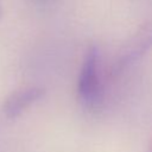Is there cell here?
Listing matches in <instances>:
<instances>
[{
  "label": "cell",
  "mask_w": 152,
  "mask_h": 152,
  "mask_svg": "<svg viewBox=\"0 0 152 152\" xmlns=\"http://www.w3.org/2000/svg\"><path fill=\"white\" fill-rule=\"evenodd\" d=\"M152 49V20L139 27L129 39L122 45L116 63L114 65V72H121L125 68L129 66L145 53Z\"/></svg>",
  "instance_id": "2"
},
{
  "label": "cell",
  "mask_w": 152,
  "mask_h": 152,
  "mask_svg": "<svg viewBox=\"0 0 152 152\" xmlns=\"http://www.w3.org/2000/svg\"><path fill=\"white\" fill-rule=\"evenodd\" d=\"M45 95V89L38 86L26 87L8 95L2 104V112L8 119H17L28 107L38 102Z\"/></svg>",
  "instance_id": "3"
},
{
  "label": "cell",
  "mask_w": 152,
  "mask_h": 152,
  "mask_svg": "<svg viewBox=\"0 0 152 152\" xmlns=\"http://www.w3.org/2000/svg\"><path fill=\"white\" fill-rule=\"evenodd\" d=\"M103 86L101 76V55L96 45L87 49L77 81V95L83 107L96 108L102 101Z\"/></svg>",
  "instance_id": "1"
},
{
  "label": "cell",
  "mask_w": 152,
  "mask_h": 152,
  "mask_svg": "<svg viewBox=\"0 0 152 152\" xmlns=\"http://www.w3.org/2000/svg\"><path fill=\"white\" fill-rule=\"evenodd\" d=\"M1 15H2V7H1V5H0V18H1Z\"/></svg>",
  "instance_id": "6"
},
{
  "label": "cell",
  "mask_w": 152,
  "mask_h": 152,
  "mask_svg": "<svg viewBox=\"0 0 152 152\" xmlns=\"http://www.w3.org/2000/svg\"><path fill=\"white\" fill-rule=\"evenodd\" d=\"M147 152H152V139H151V141H150V145H148V150H147Z\"/></svg>",
  "instance_id": "4"
},
{
  "label": "cell",
  "mask_w": 152,
  "mask_h": 152,
  "mask_svg": "<svg viewBox=\"0 0 152 152\" xmlns=\"http://www.w3.org/2000/svg\"><path fill=\"white\" fill-rule=\"evenodd\" d=\"M37 1H39V2H49L50 0H37Z\"/></svg>",
  "instance_id": "5"
}]
</instances>
